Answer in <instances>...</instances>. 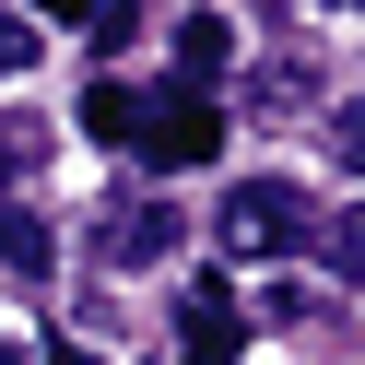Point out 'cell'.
<instances>
[{
    "instance_id": "6da1fadb",
    "label": "cell",
    "mask_w": 365,
    "mask_h": 365,
    "mask_svg": "<svg viewBox=\"0 0 365 365\" xmlns=\"http://www.w3.org/2000/svg\"><path fill=\"white\" fill-rule=\"evenodd\" d=\"M212 247H224V259H283V247H307V189L236 177V189L212 200Z\"/></svg>"
},
{
    "instance_id": "7a4b0ae2",
    "label": "cell",
    "mask_w": 365,
    "mask_h": 365,
    "mask_svg": "<svg viewBox=\"0 0 365 365\" xmlns=\"http://www.w3.org/2000/svg\"><path fill=\"white\" fill-rule=\"evenodd\" d=\"M212 142H224V106L177 83V95H153V106H142V142H130V153L177 177V165H212Z\"/></svg>"
},
{
    "instance_id": "3957f363",
    "label": "cell",
    "mask_w": 365,
    "mask_h": 365,
    "mask_svg": "<svg viewBox=\"0 0 365 365\" xmlns=\"http://www.w3.org/2000/svg\"><path fill=\"white\" fill-rule=\"evenodd\" d=\"M165 247H177V212H165V200H106V224H95V259L106 271H153Z\"/></svg>"
},
{
    "instance_id": "277c9868",
    "label": "cell",
    "mask_w": 365,
    "mask_h": 365,
    "mask_svg": "<svg viewBox=\"0 0 365 365\" xmlns=\"http://www.w3.org/2000/svg\"><path fill=\"white\" fill-rule=\"evenodd\" d=\"M236 330H247V318H236V294H224V283H200L189 307H177V341H189V365H224V354H236Z\"/></svg>"
},
{
    "instance_id": "5b68a950",
    "label": "cell",
    "mask_w": 365,
    "mask_h": 365,
    "mask_svg": "<svg viewBox=\"0 0 365 365\" xmlns=\"http://www.w3.org/2000/svg\"><path fill=\"white\" fill-rule=\"evenodd\" d=\"M177 71H189V95L224 83L236 71V24H224V12H189V24H177Z\"/></svg>"
},
{
    "instance_id": "8992f818",
    "label": "cell",
    "mask_w": 365,
    "mask_h": 365,
    "mask_svg": "<svg viewBox=\"0 0 365 365\" xmlns=\"http://www.w3.org/2000/svg\"><path fill=\"white\" fill-rule=\"evenodd\" d=\"M142 83H95V95H83V130H95V142H142Z\"/></svg>"
},
{
    "instance_id": "52a82bcc",
    "label": "cell",
    "mask_w": 365,
    "mask_h": 365,
    "mask_svg": "<svg viewBox=\"0 0 365 365\" xmlns=\"http://www.w3.org/2000/svg\"><path fill=\"white\" fill-rule=\"evenodd\" d=\"M48 259H59V247H48V224L0 200V271H24V283H36V271H48Z\"/></svg>"
},
{
    "instance_id": "ba28073f",
    "label": "cell",
    "mask_w": 365,
    "mask_h": 365,
    "mask_svg": "<svg viewBox=\"0 0 365 365\" xmlns=\"http://www.w3.org/2000/svg\"><path fill=\"white\" fill-rule=\"evenodd\" d=\"M318 259H330V271H365V200H354V212H330V224H318Z\"/></svg>"
},
{
    "instance_id": "9c48e42d",
    "label": "cell",
    "mask_w": 365,
    "mask_h": 365,
    "mask_svg": "<svg viewBox=\"0 0 365 365\" xmlns=\"http://www.w3.org/2000/svg\"><path fill=\"white\" fill-rule=\"evenodd\" d=\"M36 71V24H24V12H0V83H24Z\"/></svg>"
},
{
    "instance_id": "30bf717a",
    "label": "cell",
    "mask_w": 365,
    "mask_h": 365,
    "mask_svg": "<svg viewBox=\"0 0 365 365\" xmlns=\"http://www.w3.org/2000/svg\"><path fill=\"white\" fill-rule=\"evenodd\" d=\"M330 142H341V165H365V95H354V106L330 118Z\"/></svg>"
},
{
    "instance_id": "8fae6325",
    "label": "cell",
    "mask_w": 365,
    "mask_h": 365,
    "mask_svg": "<svg viewBox=\"0 0 365 365\" xmlns=\"http://www.w3.org/2000/svg\"><path fill=\"white\" fill-rule=\"evenodd\" d=\"M0 365H48V354H24V341H0Z\"/></svg>"
},
{
    "instance_id": "7c38bea8",
    "label": "cell",
    "mask_w": 365,
    "mask_h": 365,
    "mask_svg": "<svg viewBox=\"0 0 365 365\" xmlns=\"http://www.w3.org/2000/svg\"><path fill=\"white\" fill-rule=\"evenodd\" d=\"M341 12H365V0H341Z\"/></svg>"
}]
</instances>
